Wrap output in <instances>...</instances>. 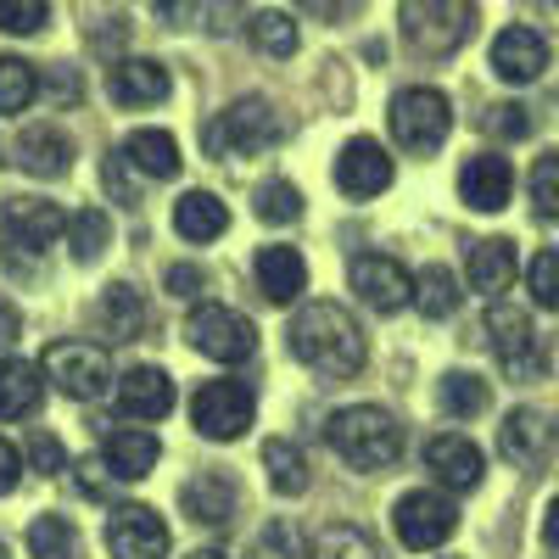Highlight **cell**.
Segmentation results:
<instances>
[{"label":"cell","instance_id":"cell-45","mask_svg":"<svg viewBox=\"0 0 559 559\" xmlns=\"http://www.w3.org/2000/svg\"><path fill=\"white\" fill-rule=\"evenodd\" d=\"M487 129L503 134V140H521V134H532V112H526L521 102H503V107L487 112Z\"/></svg>","mask_w":559,"mask_h":559},{"label":"cell","instance_id":"cell-17","mask_svg":"<svg viewBox=\"0 0 559 559\" xmlns=\"http://www.w3.org/2000/svg\"><path fill=\"white\" fill-rule=\"evenodd\" d=\"M543 68H548V39L537 28L515 23L492 39V73L503 84H532V79H543Z\"/></svg>","mask_w":559,"mask_h":559},{"label":"cell","instance_id":"cell-42","mask_svg":"<svg viewBox=\"0 0 559 559\" xmlns=\"http://www.w3.org/2000/svg\"><path fill=\"white\" fill-rule=\"evenodd\" d=\"M532 202H537L543 218H559V152L537 157V168H532Z\"/></svg>","mask_w":559,"mask_h":559},{"label":"cell","instance_id":"cell-39","mask_svg":"<svg viewBox=\"0 0 559 559\" xmlns=\"http://www.w3.org/2000/svg\"><path fill=\"white\" fill-rule=\"evenodd\" d=\"M526 292H532L537 308L559 313V252H554V247H543V252L532 258V269H526Z\"/></svg>","mask_w":559,"mask_h":559},{"label":"cell","instance_id":"cell-27","mask_svg":"<svg viewBox=\"0 0 559 559\" xmlns=\"http://www.w3.org/2000/svg\"><path fill=\"white\" fill-rule=\"evenodd\" d=\"M174 229H179L185 241L207 247V241H218L224 229H229V207H224L213 191H185V197L174 202Z\"/></svg>","mask_w":559,"mask_h":559},{"label":"cell","instance_id":"cell-29","mask_svg":"<svg viewBox=\"0 0 559 559\" xmlns=\"http://www.w3.org/2000/svg\"><path fill=\"white\" fill-rule=\"evenodd\" d=\"M509 280H515V241H503V236H487L471 247V286L498 297L509 292Z\"/></svg>","mask_w":559,"mask_h":559},{"label":"cell","instance_id":"cell-26","mask_svg":"<svg viewBox=\"0 0 559 559\" xmlns=\"http://www.w3.org/2000/svg\"><path fill=\"white\" fill-rule=\"evenodd\" d=\"M118 152H123V163L134 174H146V179H174L179 174V140L168 129H134Z\"/></svg>","mask_w":559,"mask_h":559},{"label":"cell","instance_id":"cell-53","mask_svg":"<svg viewBox=\"0 0 559 559\" xmlns=\"http://www.w3.org/2000/svg\"><path fill=\"white\" fill-rule=\"evenodd\" d=\"M543 537H548V543L559 548V498L548 503V515H543Z\"/></svg>","mask_w":559,"mask_h":559},{"label":"cell","instance_id":"cell-3","mask_svg":"<svg viewBox=\"0 0 559 559\" xmlns=\"http://www.w3.org/2000/svg\"><path fill=\"white\" fill-rule=\"evenodd\" d=\"M324 437H331L336 459H347L353 471H386V464H397V453H403V426L376 403L336 408Z\"/></svg>","mask_w":559,"mask_h":559},{"label":"cell","instance_id":"cell-14","mask_svg":"<svg viewBox=\"0 0 559 559\" xmlns=\"http://www.w3.org/2000/svg\"><path fill=\"white\" fill-rule=\"evenodd\" d=\"M0 224H7V247L34 258L68 229V213L57 202H39V197H12L7 213H0Z\"/></svg>","mask_w":559,"mask_h":559},{"label":"cell","instance_id":"cell-30","mask_svg":"<svg viewBox=\"0 0 559 559\" xmlns=\"http://www.w3.org/2000/svg\"><path fill=\"white\" fill-rule=\"evenodd\" d=\"M263 471H269V487H274L280 498H302V492H308V459H302V448L286 442V437H274V442L263 448Z\"/></svg>","mask_w":559,"mask_h":559},{"label":"cell","instance_id":"cell-2","mask_svg":"<svg viewBox=\"0 0 559 559\" xmlns=\"http://www.w3.org/2000/svg\"><path fill=\"white\" fill-rule=\"evenodd\" d=\"M397 34L414 57L442 62V57L464 51V39L476 34V0H403Z\"/></svg>","mask_w":559,"mask_h":559},{"label":"cell","instance_id":"cell-9","mask_svg":"<svg viewBox=\"0 0 559 559\" xmlns=\"http://www.w3.org/2000/svg\"><path fill=\"white\" fill-rule=\"evenodd\" d=\"M392 532H397V543L403 548H414V554H426V548H442L453 532H459V509H453V498H442V492H403L397 503H392Z\"/></svg>","mask_w":559,"mask_h":559},{"label":"cell","instance_id":"cell-48","mask_svg":"<svg viewBox=\"0 0 559 559\" xmlns=\"http://www.w3.org/2000/svg\"><path fill=\"white\" fill-rule=\"evenodd\" d=\"M107 481H112V471H107L102 459H84V464H79V492H84V498H102Z\"/></svg>","mask_w":559,"mask_h":559},{"label":"cell","instance_id":"cell-31","mask_svg":"<svg viewBox=\"0 0 559 559\" xmlns=\"http://www.w3.org/2000/svg\"><path fill=\"white\" fill-rule=\"evenodd\" d=\"M459 280H453V269H442V263H431V269H419L414 274V308L426 313V319H453L459 313Z\"/></svg>","mask_w":559,"mask_h":559},{"label":"cell","instance_id":"cell-12","mask_svg":"<svg viewBox=\"0 0 559 559\" xmlns=\"http://www.w3.org/2000/svg\"><path fill=\"white\" fill-rule=\"evenodd\" d=\"M353 292L376 308V313H403L408 302H414V274L397 263V258H386V252H364V258H353Z\"/></svg>","mask_w":559,"mask_h":559},{"label":"cell","instance_id":"cell-34","mask_svg":"<svg viewBox=\"0 0 559 559\" xmlns=\"http://www.w3.org/2000/svg\"><path fill=\"white\" fill-rule=\"evenodd\" d=\"M68 247H73L79 263H96V258L112 247V218H107L102 207H79V213L68 218Z\"/></svg>","mask_w":559,"mask_h":559},{"label":"cell","instance_id":"cell-21","mask_svg":"<svg viewBox=\"0 0 559 559\" xmlns=\"http://www.w3.org/2000/svg\"><path fill=\"white\" fill-rule=\"evenodd\" d=\"M179 509L197 526H229L236 521V481H229L224 471H197L179 487Z\"/></svg>","mask_w":559,"mask_h":559},{"label":"cell","instance_id":"cell-24","mask_svg":"<svg viewBox=\"0 0 559 559\" xmlns=\"http://www.w3.org/2000/svg\"><path fill=\"white\" fill-rule=\"evenodd\" d=\"M258 286H263V297L269 302H297L302 292H308V263H302V252L297 247H263L258 252Z\"/></svg>","mask_w":559,"mask_h":559},{"label":"cell","instance_id":"cell-41","mask_svg":"<svg viewBox=\"0 0 559 559\" xmlns=\"http://www.w3.org/2000/svg\"><path fill=\"white\" fill-rule=\"evenodd\" d=\"M51 0H0V34H39Z\"/></svg>","mask_w":559,"mask_h":559},{"label":"cell","instance_id":"cell-7","mask_svg":"<svg viewBox=\"0 0 559 559\" xmlns=\"http://www.w3.org/2000/svg\"><path fill=\"white\" fill-rule=\"evenodd\" d=\"M185 336H191V347L213 364H241L258 353V324L236 308H224V302H202L191 308V319H185Z\"/></svg>","mask_w":559,"mask_h":559},{"label":"cell","instance_id":"cell-22","mask_svg":"<svg viewBox=\"0 0 559 559\" xmlns=\"http://www.w3.org/2000/svg\"><path fill=\"white\" fill-rule=\"evenodd\" d=\"M157 459H163V442L146 431V426H118L102 448V464L112 471V481H140V476H152L157 471Z\"/></svg>","mask_w":559,"mask_h":559},{"label":"cell","instance_id":"cell-4","mask_svg":"<svg viewBox=\"0 0 559 559\" xmlns=\"http://www.w3.org/2000/svg\"><path fill=\"white\" fill-rule=\"evenodd\" d=\"M386 118H392V140H397L403 152H414V157H431L442 140H448V129H453V107H448L442 90H431V84L397 90Z\"/></svg>","mask_w":559,"mask_h":559},{"label":"cell","instance_id":"cell-37","mask_svg":"<svg viewBox=\"0 0 559 559\" xmlns=\"http://www.w3.org/2000/svg\"><path fill=\"white\" fill-rule=\"evenodd\" d=\"M308 559H381V554L358 526H324Z\"/></svg>","mask_w":559,"mask_h":559},{"label":"cell","instance_id":"cell-19","mask_svg":"<svg viewBox=\"0 0 559 559\" xmlns=\"http://www.w3.org/2000/svg\"><path fill=\"white\" fill-rule=\"evenodd\" d=\"M107 90H112L118 107H157V102H168L174 79H168V68L152 62V57H123V62L107 68Z\"/></svg>","mask_w":559,"mask_h":559},{"label":"cell","instance_id":"cell-8","mask_svg":"<svg viewBox=\"0 0 559 559\" xmlns=\"http://www.w3.org/2000/svg\"><path fill=\"white\" fill-rule=\"evenodd\" d=\"M39 376H51V386L73 403H96L112 386V364L96 342H57V347H45Z\"/></svg>","mask_w":559,"mask_h":559},{"label":"cell","instance_id":"cell-40","mask_svg":"<svg viewBox=\"0 0 559 559\" xmlns=\"http://www.w3.org/2000/svg\"><path fill=\"white\" fill-rule=\"evenodd\" d=\"M247 559H308V548H302L297 526L274 521V526H263V532H258V543H252V554H247Z\"/></svg>","mask_w":559,"mask_h":559},{"label":"cell","instance_id":"cell-33","mask_svg":"<svg viewBox=\"0 0 559 559\" xmlns=\"http://www.w3.org/2000/svg\"><path fill=\"white\" fill-rule=\"evenodd\" d=\"M247 39L258 45L263 57H297V45H302V34H297V17H292V12H252Z\"/></svg>","mask_w":559,"mask_h":559},{"label":"cell","instance_id":"cell-16","mask_svg":"<svg viewBox=\"0 0 559 559\" xmlns=\"http://www.w3.org/2000/svg\"><path fill=\"white\" fill-rule=\"evenodd\" d=\"M118 414L129 419H140V426H152V419H163V414H174V381L163 376L157 364H134L129 376L118 381Z\"/></svg>","mask_w":559,"mask_h":559},{"label":"cell","instance_id":"cell-38","mask_svg":"<svg viewBox=\"0 0 559 559\" xmlns=\"http://www.w3.org/2000/svg\"><path fill=\"white\" fill-rule=\"evenodd\" d=\"M258 218L263 224H297L302 218V191L292 179H269L258 191Z\"/></svg>","mask_w":559,"mask_h":559},{"label":"cell","instance_id":"cell-1","mask_svg":"<svg viewBox=\"0 0 559 559\" xmlns=\"http://www.w3.org/2000/svg\"><path fill=\"white\" fill-rule=\"evenodd\" d=\"M286 336H292L297 364H308L324 381H353L364 369V358H369V342L358 331V319L342 302H302Z\"/></svg>","mask_w":559,"mask_h":559},{"label":"cell","instance_id":"cell-46","mask_svg":"<svg viewBox=\"0 0 559 559\" xmlns=\"http://www.w3.org/2000/svg\"><path fill=\"white\" fill-rule=\"evenodd\" d=\"M23 471H28V464H23V448H12L7 437H0V498L23 487Z\"/></svg>","mask_w":559,"mask_h":559},{"label":"cell","instance_id":"cell-28","mask_svg":"<svg viewBox=\"0 0 559 559\" xmlns=\"http://www.w3.org/2000/svg\"><path fill=\"white\" fill-rule=\"evenodd\" d=\"M96 324H102L112 342H134L152 324V313H146V302H140L134 286H107L102 302H96Z\"/></svg>","mask_w":559,"mask_h":559},{"label":"cell","instance_id":"cell-52","mask_svg":"<svg viewBox=\"0 0 559 559\" xmlns=\"http://www.w3.org/2000/svg\"><path fill=\"white\" fill-rule=\"evenodd\" d=\"M17 331H23V313H17L7 297H0V347H12V342H17Z\"/></svg>","mask_w":559,"mask_h":559},{"label":"cell","instance_id":"cell-51","mask_svg":"<svg viewBox=\"0 0 559 559\" xmlns=\"http://www.w3.org/2000/svg\"><path fill=\"white\" fill-rule=\"evenodd\" d=\"M207 17H213V23H207L213 34H229V28H241V23H236V17H241V0H218V7H213Z\"/></svg>","mask_w":559,"mask_h":559},{"label":"cell","instance_id":"cell-25","mask_svg":"<svg viewBox=\"0 0 559 559\" xmlns=\"http://www.w3.org/2000/svg\"><path fill=\"white\" fill-rule=\"evenodd\" d=\"M45 403V381H39V364L28 358H0V419H34Z\"/></svg>","mask_w":559,"mask_h":559},{"label":"cell","instance_id":"cell-6","mask_svg":"<svg viewBox=\"0 0 559 559\" xmlns=\"http://www.w3.org/2000/svg\"><path fill=\"white\" fill-rule=\"evenodd\" d=\"M286 134V123H280V112H274V102H263V96H241V102H229L224 112H218V123L207 129V146L218 152V157H258V152H269L274 140Z\"/></svg>","mask_w":559,"mask_h":559},{"label":"cell","instance_id":"cell-23","mask_svg":"<svg viewBox=\"0 0 559 559\" xmlns=\"http://www.w3.org/2000/svg\"><path fill=\"white\" fill-rule=\"evenodd\" d=\"M554 442V426L543 408H509L503 426H498V453L515 459V464H537Z\"/></svg>","mask_w":559,"mask_h":559},{"label":"cell","instance_id":"cell-36","mask_svg":"<svg viewBox=\"0 0 559 559\" xmlns=\"http://www.w3.org/2000/svg\"><path fill=\"white\" fill-rule=\"evenodd\" d=\"M34 96H39V79H34V68H28L23 57H0V118L23 112Z\"/></svg>","mask_w":559,"mask_h":559},{"label":"cell","instance_id":"cell-44","mask_svg":"<svg viewBox=\"0 0 559 559\" xmlns=\"http://www.w3.org/2000/svg\"><path fill=\"white\" fill-rule=\"evenodd\" d=\"M102 179H107V197H112L118 207H140V185L129 179V163H123V152H112V157L102 163Z\"/></svg>","mask_w":559,"mask_h":559},{"label":"cell","instance_id":"cell-18","mask_svg":"<svg viewBox=\"0 0 559 559\" xmlns=\"http://www.w3.org/2000/svg\"><path fill=\"white\" fill-rule=\"evenodd\" d=\"M12 157H17V168L34 174V179H62V174L73 168V140H68V129H57V123H28V129L17 134Z\"/></svg>","mask_w":559,"mask_h":559},{"label":"cell","instance_id":"cell-54","mask_svg":"<svg viewBox=\"0 0 559 559\" xmlns=\"http://www.w3.org/2000/svg\"><path fill=\"white\" fill-rule=\"evenodd\" d=\"M185 559H229V554H218V548H202V554H185Z\"/></svg>","mask_w":559,"mask_h":559},{"label":"cell","instance_id":"cell-32","mask_svg":"<svg viewBox=\"0 0 559 559\" xmlns=\"http://www.w3.org/2000/svg\"><path fill=\"white\" fill-rule=\"evenodd\" d=\"M437 403H442V414H453V419H476V414H487L492 392H487L481 376H471V369H448L442 386H437Z\"/></svg>","mask_w":559,"mask_h":559},{"label":"cell","instance_id":"cell-35","mask_svg":"<svg viewBox=\"0 0 559 559\" xmlns=\"http://www.w3.org/2000/svg\"><path fill=\"white\" fill-rule=\"evenodd\" d=\"M28 554L34 559H79V532L68 515H39L28 526Z\"/></svg>","mask_w":559,"mask_h":559},{"label":"cell","instance_id":"cell-50","mask_svg":"<svg viewBox=\"0 0 559 559\" xmlns=\"http://www.w3.org/2000/svg\"><path fill=\"white\" fill-rule=\"evenodd\" d=\"M297 7H302L308 17H319V23H336V17L353 12V0H297Z\"/></svg>","mask_w":559,"mask_h":559},{"label":"cell","instance_id":"cell-15","mask_svg":"<svg viewBox=\"0 0 559 559\" xmlns=\"http://www.w3.org/2000/svg\"><path fill=\"white\" fill-rule=\"evenodd\" d=\"M426 471L448 487V492H476L481 476H487V459L471 437H459V431H442L426 442Z\"/></svg>","mask_w":559,"mask_h":559},{"label":"cell","instance_id":"cell-10","mask_svg":"<svg viewBox=\"0 0 559 559\" xmlns=\"http://www.w3.org/2000/svg\"><path fill=\"white\" fill-rule=\"evenodd\" d=\"M252 414H258V403L241 381H207L191 397V419L207 442H241L252 431Z\"/></svg>","mask_w":559,"mask_h":559},{"label":"cell","instance_id":"cell-11","mask_svg":"<svg viewBox=\"0 0 559 559\" xmlns=\"http://www.w3.org/2000/svg\"><path fill=\"white\" fill-rule=\"evenodd\" d=\"M107 548L112 559H168V526L146 503H118L107 515Z\"/></svg>","mask_w":559,"mask_h":559},{"label":"cell","instance_id":"cell-43","mask_svg":"<svg viewBox=\"0 0 559 559\" xmlns=\"http://www.w3.org/2000/svg\"><path fill=\"white\" fill-rule=\"evenodd\" d=\"M23 464H34L39 476H57V471H68V448H62L51 431H34V442H28Z\"/></svg>","mask_w":559,"mask_h":559},{"label":"cell","instance_id":"cell-49","mask_svg":"<svg viewBox=\"0 0 559 559\" xmlns=\"http://www.w3.org/2000/svg\"><path fill=\"white\" fill-rule=\"evenodd\" d=\"M152 12H157V23H168V28H185V17L197 12V0H152Z\"/></svg>","mask_w":559,"mask_h":559},{"label":"cell","instance_id":"cell-47","mask_svg":"<svg viewBox=\"0 0 559 559\" xmlns=\"http://www.w3.org/2000/svg\"><path fill=\"white\" fill-rule=\"evenodd\" d=\"M202 286H207V274L197 269V263H174L168 269V292L185 302V297H202Z\"/></svg>","mask_w":559,"mask_h":559},{"label":"cell","instance_id":"cell-20","mask_svg":"<svg viewBox=\"0 0 559 559\" xmlns=\"http://www.w3.org/2000/svg\"><path fill=\"white\" fill-rule=\"evenodd\" d=\"M509 191H515V168H509V157H498V152H481V157H471L459 168V197L476 213L509 207Z\"/></svg>","mask_w":559,"mask_h":559},{"label":"cell","instance_id":"cell-5","mask_svg":"<svg viewBox=\"0 0 559 559\" xmlns=\"http://www.w3.org/2000/svg\"><path fill=\"white\" fill-rule=\"evenodd\" d=\"M487 336H492V353H498L509 381H543L548 376V353H543V336L532 331V313L526 308L492 302L487 308Z\"/></svg>","mask_w":559,"mask_h":559},{"label":"cell","instance_id":"cell-13","mask_svg":"<svg viewBox=\"0 0 559 559\" xmlns=\"http://www.w3.org/2000/svg\"><path fill=\"white\" fill-rule=\"evenodd\" d=\"M386 185H392V157H386L381 140L358 134V140H347V146L336 152V191L342 197L369 202V197H381Z\"/></svg>","mask_w":559,"mask_h":559},{"label":"cell","instance_id":"cell-55","mask_svg":"<svg viewBox=\"0 0 559 559\" xmlns=\"http://www.w3.org/2000/svg\"><path fill=\"white\" fill-rule=\"evenodd\" d=\"M0 559H12V554H7V543H0Z\"/></svg>","mask_w":559,"mask_h":559}]
</instances>
